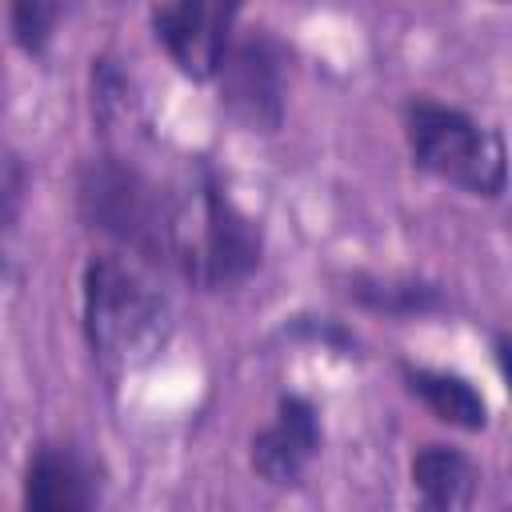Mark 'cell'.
I'll return each mask as SVG.
<instances>
[{"label":"cell","instance_id":"obj_1","mask_svg":"<svg viewBox=\"0 0 512 512\" xmlns=\"http://www.w3.org/2000/svg\"><path fill=\"white\" fill-rule=\"evenodd\" d=\"M80 316L104 380H124L152 364L172 336V304L156 280L116 256H92L80 276Z\"/></svg>","mask_w":512,"mask_h":512},{"label":"cell","instance_id":"obj_2","mask_svg":"<svg viewBox=\"0 0 512 512\" xmlns=\"http://www.w3.org/2000/svg\"><path fill=\"white\" fill-rule=\"evenodd\" d=\"M260 256V224L232 200L224 180L200 164L192 188L176 196V268L204 292H228L260 268Z\"/></svg>","mask_w":512,"mask_h":512},{"label":"cell","instance_id":"obj_3","mask_svg":"<svg viewBox=\"0 0 512 512\" xmlns=\"http://www.w3.org/2000/svg\"><path fill=\"white\" fill-rule=\"evenodd\" d=\"M76 204L92 232L128 248L144 264L176 268V196L132 160H88L76 180Z\"/></svg>","mask_w":512,"mask_h":512},{"label":"cell","instance_id":"obj_4","mask_svg":"<svg viewBox=\"0 0 512 512\" xmlns=\"http://www.w3.org/2000/svg\"><path fill=\"white\" fill-rule=\"evenodd\" d=\"M404 140L416 168H424L428 176L488 200L504 192L508 180L504 136L496 128H484L468 112L428 96H412L404 104Z\"/></svg>","mask_w":512,"mask_h":512},{"label":"cell","instance_id":"obj_5","mask_svg":"<svg viewBox=\"0 0 512 512\" xmlns=\"http://www.w3.org/2000/svg\"><path fill=\"white\" fill-rule=\"evenodd\" d=\"M220 80V108L248 132H276L284 124V80H288V52L284 44L252 28L240 40H228L224 60L216 68Z\"/></svg>","mask_w":512,"mask_h":512},{"label":"cell","instance_id":"obj_6","mask_svg":"<svg viewBox=\"0 0 512 512\" xmlns=\"http://www.w3.org/2000/svg\"><path fill=\"white\" fill-rule=\"evenodd\" d=\"M248 0H164L152 16L156 40L192 80H212Z\"/></svg>","mask_w":512,"mask_h":512},{"label":"cell","instance_id":"obj_7","mask_svg":"<svg viewBox=\"0 0 512 512\" xmlns=\"http://www.w3.org/2000/svg\"><path fill=\"white\" fill-rule=\"evenodd\" d=\"M320 444H324V428L316 404L300 392H284L276 400L272 420L252 436L248 464L264 484L296 488L308 476L312 460L320 456Z\"/></svg>","mask_w":512,"mask_h":512},{"label":"cell","instance_id":"obj_8","mask_svg":"<svg viewBox=\"0 0 512 512\" xmlns=\"http://www.w3.org/2000/svg\"><path fill=\"white\" fill-rule=\"evenodd\" d=\"M100 500V476L72 444H40L24 464V504L36 512H84Z\"/></svg>","mask_w":512,"mask_h":512},{"label":"cell","instance_id":"obj_9","mask_svg":"<svg viewBox=\"0 0 512 512\" xmlns=\"http://www.w3.org/2000/svg\"><path fill=\"white\" fill-rule=\"evenodd\" d=\"M344 296L368 312L392 316V320H416V316H436L448 312L452 300L440 284L420 280V276H380V272H352L344 280Z\"/></svg>","mask_w":512,"mask_h":512},{"label":"cell","instance_id":"obj_10","mask_svg":"<svg viewBox=\"0 0 512 512\" xmlns=\"http://www.w3.org/2000/svg\"><path fill=\"white\" fill-rule=\"evenodd\" d=\"M480 464L452 444H424L412 456V488L424 508H468L480 492Z\"/></svg>","mask_w":512,"mask_h":512},{"label":"cell","instance_id":"obj_11","mask_svg":"<svg viewBox=\"0 0 512 512\" xmlns=\"http://www.w3.org/2000/svg\"><path fill=\"white\" fill-rule=\"evenodd\" d=\"M404 388L444 424L464 428V432H480L488 424V400L484 392L460 376V372H444V368H424V364H404Z\"/></svg>","mask_w":512,"mask_h":512},{"label":"cell","instance_id":"obj_12","mask_svg":"<svg viewBox=\"0 0 512 512\" xmlns=\"http://www.w3.org/2000/svg\"><path fill=\"white\" fill-rule=\"evenodd\" d=\"M80 0H8V32L24 56H48L60 20Z\"/></svg>","mask_w":512,"mask_h":512},{"label":"cell","instance_id":"obj_13","mask_svg":"<svg viewBox=\"0 0 512 512\" xmlns=\"http://www.w3.org/2000/svg\"><path fill=\"white\" fill-rule=\"evenodd\" d=\"M20 200H24V180H20V168L0 160V280L8 272V240L16 232V220H20Z\"/></svg>","mask_w":512,"mask_h":512},{"label":"cell","instance_id":"obj_14","mask_svg":"<svg viewBox=\"0 0 512 512\" xmlns=\"http://www.w3.org/2000/svg\"><path fill=\"white\" fill-rule=\"evenodd\" d=\"M284 332H292L296 340H308V344H324L332 352H356V336L352 328H344L340 320H328V316H296Z\"/></svg>","mask_w":512,"mask_h":512}]
</instances>
